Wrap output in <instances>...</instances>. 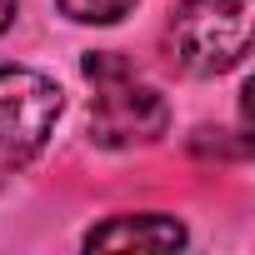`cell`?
Returning a JSON list of instances; mask_svg holds the SVG:
<instances>
[{
	"label": "cell",
	"mask_w": 255,
	"mask_h": 255,
	"mask_svg": "<svg viewBox=\"0 0 255 255\" xmlns=\"http://www.w3.org/2000/svg\"><path fill=\"white\" fill-rule=\"evenodd\" d=\"M255 0H180L165 25V50L185 75H225L250 50Z\"/></svg>",
	"instance_id": "6da1fadb"
},
{
	"label": "cell",
	"mask_w": 255,
	"mask_h": 255,
	"mask_svg": "<svg viewBox=\"0 0 255 255\" xmlns=\"http://www.w3.org/2000/svg\"><path fill=\"white\" fill-rule=\"evenodd\" d=\"M10 20H15V0H0V35L10 30Z\"/></svg>",
	"instance_id": "8992f818"
},
{
	"label": "cell",
	"mask_w": 255,
	"mask_h": 255,
	"mask_svg": "<svg viewBox=\"0 0 255 255\" xmlns=\"http://www.w3.org/2000/svg\"><path fill=\"white\" fill-rule=\"evenodd\" d=\"M185 225L170 215H115L85 235V250H180Z\"/></svg>",
	"instance_id": "277c9868"
},
{
	"label": "cell",
	"mask_w": 255,
	"mask_h": 255,
	"mask_svg": "<svg viewBox=\"0 0 255 255\" xmlns=\"http://www.w3.org/2000/svg\"><path fill=\"white\" fill-rule=\"evenodd\" d=\"M60 5V15H70V20H80V25H115V20H125L140 0H55Z\"/></svg>",
	"instance_id": "5b68a950"
},
{
	"label": "cell",
	"mask_w": 255,
	"mask_h": 255,
	"mask_svg": "<svg viewBox=\"0 0 255 255\" xmlns=\"http://www.w3.org/2000/svg\"><path fill=\"white\" fill-rule=\"evenodd\" d=\"M170 125V105L160 90L115 75L95 85V105H90V140L110 145V150H130V145H150L165 135Z\"/></svg>",
	"instance_id": "3957f363"
},
{
	"label": "cell",
	"mask_w": 255,
	"mask_h": 255,
	"mask_svg": "<svg viewBox=\"0 0 255 255\" xmlns=\"http://www.w3.org/2000/svg\"><path fill=\"white\" fill-rule=\"evenodd\" d=\"M60 120V85L40 70H0V185L35 160Z\"/></svg>",
	"instance_id": "7a4b0ae2"
}]
</instances>
